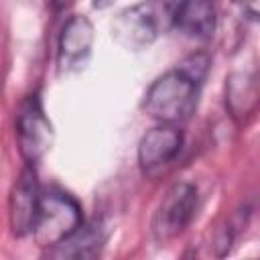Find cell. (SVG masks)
<instances>
[{
	"label": "cell",
	"mask_w": 260,
	"mask_h": 260,
	"mask_svg": "<svg viewBox=\"0 0 260 260\" xmlns=\"http://www.w3.org/2000/svg\"><path fill=\"white\" fill-rule=\"evenodd\" d=\"M110 2H112V0H93V6H95V8H106Z\"/></svg>",
	"instance_id": "12"
},
{
	"label": "cell",
	"mask_w": 260,
	"mask_h": 260,
	"mask_svg": "<svg viewBox=\"0 0 260 260\" xmlns=\"http://www.w3.org/2000/svg\"><path fill=\"white\" fill-rule=\"evenodd\" d=\"M256 2H258V0H244V6L250 10V14H252V16L256 14Z\"/></svg>",
	"instance_id": "11"
},
{
	"label": "cell",
	"mask_w": 260,
	"mask_h": 260,
	"mask_svg": "<svg viewBox=\"0 0 260 260\" xmlns=\"http://www.w3.org/2000/svg\"><path fill=\"white\" fill-rule=\"evenodd\" d=\"M207 57L193 55L181 63V67L162 73L144 95V112L167 124H175L191 116L199 95V83L207 71Z\"/></svg>",
	"instance_id": "1"
},
{
	"label": "cell",
	"mask_w": 260,
	"mask_h": 260,
	"mask_svg": "<svg viewBox=\"0 0 260 260\" xmlns=\"http://www.w3.org/2000/svg\"><path fill=\"white\" fill-rule=\"evenodd\" d=\"M39 199H41V189H39L37 173L28 165L22 169L10 195V225L14 236L22 238L32 234L39 211Z\"/></svg>",
	"instance_id": "7"
},
{
	"label": "cell",
	"mask_w": 260,
	"mask_h": 260,
	"mask_svg": "<svg viewBox=\"0 0 260 260\" xmlns=\"http://www.w3.org/2000/svg\"><path fill=\"white\" fill-rule=\"evenodd\" d=\"M16 138L28 165L37 162L53 144V126L37 93L28 95L16 114Z\"/></svg>",
	"instance_id": "5"
},
{
	"label": "cell",
	"mask_w": 260,
	"mask_h": 260,
	"mask_svg": "<svg viewBox=\"0 0 260 260\" xmlns=\"http://www.w3.org/2000/svg\"><path fill=\"white\" fill-rule=\"evenodd\" d=\"M183 146V132L175 124L162 122L150 128L138 142V162L144 171H154L169 165Z\"/></svg>",
	"instance_id": "8"
},
{
	"label": "cell",
	"mask_w": 260,
	"mask_h": 260,
	"mask_svg": "<svg viewBox=\"0 0 260 260\" xmlns=\"http://www.w3.org/2000/svg\"><path fill=\"white\" fill-rule=\"evenodd\" d=\"M197 209V189L193 183H177L162 197L152 217V234L156 240L167 242L177 238L193 219Z\"/></svg>",
	"instance_id": "4"
},
{
	"label": "cell",
	"mask_w": 260,
	"mask_h": 260,
	"mask_svg": "<svg viewBox=\"0 0 260 260\" xmlns=\"http://www.w3.org/2000/svg\"><path fill=\"white\" fill-rule=\"evenodd\" d=\"M215 6L211 0H175L173 28L191 39H209L215 30Z\"/></svg>",
	"instance_id": "9"
},
{
	"label": "cell",
	"mask_w": 260,
	"mask_h": 260,
	"mask_svg": "<svg viewBox=\"0 0 260 260\" xmlns=\"http://www.w3.org/2000/svg\"><path fill=\"white\" fill-rule=\"evenodd\" d=\"M93 45V26L87 16H73L65 22L61 37H59V51H57V65L61 73L79 71L91 55Z\"/></svg>",
	"instance_id": "6"
},
{
	"label": "cell",
	"mask_w": 260,
	"mask_h": 260,
	"mask_svg": "<svg viewBox=\"0 0 260 260\" xmlns=\"http://www.w3.org/2000/svg\"><path fill=\"white\" fill-rule=\"evenodd\" d=\"M106 242V232L100 221L81 223L75 232L63 238L53 248H47V256L51 258H93L100 254Z\"/></svg>",
	"instance_id": "10"
},
{
	"label": "cell",
	"mask_w": 260,
	"mask_h": 260,
	"mask_svg": "<svg viewBox=\"0 0 260 260\" xmlns=\"http://www.w3.org/2000/svg\"><path fill=\"white\" fill-rule=\"evenodd\" d=\"M83 223L81 205L61 189L41 191L37 221L32 228L35 240L43 248H53Z\"/></svg>",
	"instance_id": "3"
},
{
	"label": "cell",
	"mask_w": 260,
	"mask_h": 260,
	"mask_svg": "<svg viewBox=\"0 0 260 260\" xmlns=\"http://www.w3.org/2000/svg\"><path fill=\"white\" fill-rule=\"evenodd\" d=\"M173 12L175 0H142L114 18L112 37L124 49H146L160 35L173 30Z\"/></svg>",
	"instance_id": "2"
},
{
	"label": "cell",
	"mask_w": 260,
	"mask_h": 260,
	"mask_svg": "<svg viewBox=\"0 0 260 260\" xmlns=\"http://www.w3.org/2000/svg\"><path fill=\"white\" fill-rule=\"evenodd\" d=\"M57 2V6H65V4H69V0H55Z\"/></svg>",
	"instance_id": "13"
}]
</instances>
